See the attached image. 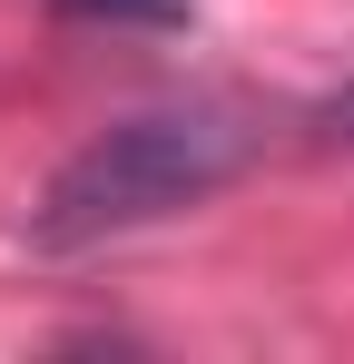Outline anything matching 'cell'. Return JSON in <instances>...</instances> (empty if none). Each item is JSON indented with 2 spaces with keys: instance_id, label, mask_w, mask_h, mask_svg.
<instances>
[{
  "instance_id": "1",
  "label": "cell",
  "mask_w": 354,
  "mask_h": 364,
  "mask_svg": "<svg viewBox=\"0 0 354 364\" xmlns=\"http://www.w3.org/2000/svg\"><path fill=\"white\" fill-rule=\"evenodd\" d=\"M246 158H256V128L236 119V109H207V99H187V109H138V119L99 128L89 148L59 158V178L40 187V207H30V246L79 256V246L138 237V227L177 217V207L217 197Z\"/></svg>"
},
{
  "instance_id": "2",
  "label": "cell",
  "mask_w": 354,
  "mask_h": 364,
  "mask_svg": "<svg viewBox=\"0 0 354 364\" xmlns=\"http://www.w3.org/2000/svg\"><path fill=\"white\" fill-rule=\"evenodd\" d=\"M79 20H187V0H59Z\"/></svg>"
},
{
  "instance_id": "3",
  "label": "cell",
  "mask_w": 354,
  "mask_h": 364,
  "mask_svg": "<svg viewBox=\"0 0 354 364\" xmlns=\"http://www.w3.org/2000/svg\"><path fill=\"white\" fill-rule=\"evenodd\" d=\"M325 128H335V138H345V148H354V79H345V89H335V99H325Z\"/></svg>"
}]
</instances>
